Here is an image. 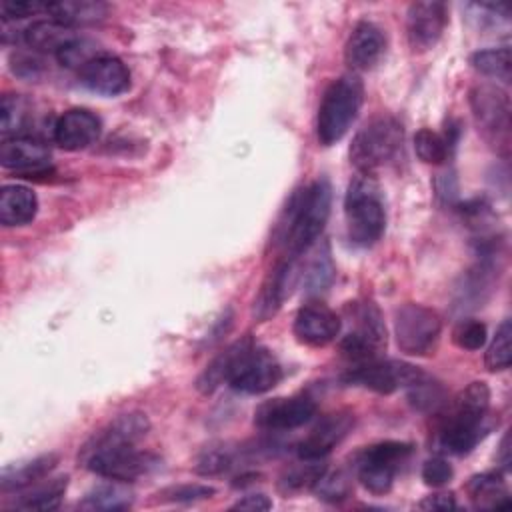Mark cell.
Listing matches in <instances>:
<instances>
[{"label": "cell", "mask_w": 512, "mask_h": 512, "mask_svg": "<svg viewBox=\"0 0 512 512\" xmlns=\"http://www.w3.org/2000/svg\"><path fill=\"white\" fill-rule=\"evenodd\" d=\"M148 426V418L140 412L114 418L82 446V466L116 482H132L152 472L160 460L136 448L138 440L146 436Z\"/></svg>", "instance_id": "obj_1"}, {"label": "cell", "mask_w": 512, "mask_h": 512, "mask_svg": "<svg viewBox=\"0 0 512 512\" xmlns=\"http://www.w3.org/2000/svg\"><path fill=\"white\" fill-rule=\"evenodd\" d=\"M224 380L238 392L264 394L282 380V368L270 350L244 338L206 366L198 378V388L208 394Z\"/></svg>", "instance_id": "obj_2"}, {"label": "cell", "mask_w": 512, "mask_h": 512, "mask_svg": "<svg viewBox=\"0 0 512 512\" xmlns=\"http://www.w3.org/2000/svg\"><path fill=\"white\" fill-rule=\"evenodd\" d=\"M332 188L326 180H314L298 190L278 222V242L288 258L306 254L320 238L330 216Z\"/></svg>", "instance_id": "obj_3"}, {"label": "cell", "mask_w": 512, "mask_h": 512, "mask_svg": "<svg viewBox=\"0 0 512 512\" xmlns=\"http://www.w3.org/2000/svg\"><path fill=\"white\" fill-rule=\"evenodd\" d=\"M490 406V390L484 382H470L454 400L440 430V444L446 452L464 456L484 434V418Z\"/></svg>", "instance_id": "obj_4"}, {"label": "cell", "mask_w": 512, "mask_h": 512, "mask_svg": "<svg viewBox=\"0 0 512 512\" xmlns=\"http://www.w3.org/2000/svg\"><path fill=\"white\" fill-rule=\"evenodd\" d=\"M344 216L348 238L358 246H370L384 234L386 208L378 184L366 176H356L346 190Z\"/></svg>", "instance_id": "obj_5"}, {"label": "cell", "mask_w": 512, "mask_h": 512, "mask_svg": "<svg viewBox=\"0 0 512 512\" xmlns=\"http://www.w3.org/2000/svg\"><path fill=\"white\" fill-rule=\"evenodd\" d=\"M362 100L364 86L354 74L340 76L326 88L316 118V136L322 146L336 144L350 130Z\"/></svg>", "instance_id": "obj_6"}, {"label": "cell", "mask_w": 512, "mask_h": 512, "mask_svg": "<svg viewBox=\"0 0 512 512\" xmlns=\"http://www.w3.org/2000/svg\"><path fill=\"white\" fill-rule=\"evenodd\" d=\"M404 140V130L398 118L382 114L366 122L350 144V162L360 174L370 176L392 162Z\"/></svg>", "instance_id": "obj_7"}, {"label": "cell", "mask_w": 512, "mask_h": 512, "mask_svg": "<svg viewBox=\"0 0 512 512\" xmlns=\"http://www.w3.org/2000/svg\"><path fill=\"white\" fill-rule=\"evenodd\" d=\"M412 454V444L384 440L364 448L358 454L356 470L362 486L372 494H386L400 470V464Z\"/></svg>", "instance_id": "obj_8"}, {"label": "cell", "mask_w": 512, "mask_h": 512, "mask_svg": "<svg viewBox=\"0 0 512 512\" xmlns=\"http://www.w3.org/2000/svg\"><path fill=\"white\" fill-rule=\"evenodd\" d=\"M346 312L352 328L340 344L344 356L354 360V364L378 358L380 350L386 346V328L378 308L372 302H350Z\"/></svg>", "instance_id": "obj_9"}, {"label": "cell", "mask_w": 512, "mask_h": 512, "mask_svg": "<svg viewBox=\"0 0 512 512\" xmlns=\"http://www.w3.org/2000/svg\"><path fill=\"white\" fill-rule=\"evenodd\" d=\"M442 320L436 310L422 304H402L394 312V336L402 352L412 356L428 354L440 336Z\"/></svg>", "instance_id": "obj_10"}, {"label": "cell", "mask_w": 512, "mask_h": 512, "mask_svg": "<svg viewBox=\"0 0 512 512\" xmlns=\"http://www.w3.org/2000/svg\"><path fill=\"white\" fill-rule=\"evenodd\" d=\"M470 104L474 110L476 124L482 134L496 144V148L506 150L510 140V100L508 94L492 84L476 86L470 94Z\"/></svg>", "instance_id": "obj_11"}, {"label": "cell", "mask_w": 512, "mask_h": 512, "mask_svg": "<svg viewBox=\"0 0 512 512\" xmlns=\"http://www.w3.org/2000/svg\"><path fill=\"white\" fill-rule=\"evenodd\" d=\"M416 370H418L416 366L406 362L370 358L364 362H356L344 374V382L364 386L378 394H392L404 388L410 382V378L416 374Z\"/></svg>", "instance_id": "obj_12"}, {"label": "cell", "mask_w": 512, "mask_h": 512, "mask_svg": "<svg viewBox=\"0 0 512 512\" xmlns=\"http://www.w3.org/2000/svg\"><path fill=\"white\" fill-rule=\"evenodd\" d=\"M448 24V8L444 2L426 0L414 2L406 12V34L414 50L432 48L444 34Z\"/></svg>", "instance_id": "obj_13"}, {"label": "cell", "mask_w": 512, "mask_h": 512, "mask_svg": "<svg viewBox=\"0 0 512 512\" xmlns=\"http://www.w3.org/2000/svg\"><path fill=\"white\" fill-rule=\"evenodd\" d=\"M314 414L316 402L306 396L274 398L256 408L254 424L262 430H294L310 422Z\"/></svg>", "instance_id": "obj_14"}, {"label": "cell", "mask_w": 512, "mask_h": 512, "mask_svg": "<svg viewBox=\"0 0 512 512\" xmlns=\"http://www.w3.org/2000/svg\"><path fill=\"white\" fill-rule=\"evenodd\" d=\"M0 164L20 176L50 172V150L30 136L6 138L0 146Z\"/></svg>", "instance_id": "obj_15"}, {"label": "cell", "mask_w": 512, "mask_h": 512, "mask_svg": "<svg viewBox=\"0 0 512 512\" xmlns=\"http://www.w3.org/2000/svg\"><path fill=\"white\" fill-rule=\"evenodd\" d=\"M80 82L102 96H118L130 88V72L126 64L112 54H98L78 70Z\"/></svg>", "instance_id": "obj_16"}, {"label": "cell", "mask_w": 512, "mask_h": 512, "mask_svg": "<svg viewBox=\"0 0 512 512\" xmlns=\"http://www.w3.org/2000/svg\"><path fill=\"white\" fill-rule=\"evenodd\" d=\"M340 316L324 304H306L296 312L294 336L306 346H326L340 334Z\"/></svg>", "instance_id": "obj_17"}, {"label": "cell", "mask_w": 512, "mask_h": 512, "mask_svg": "<svg viewBox=\"0 0 512 512\" xmlns=\"http://www.w3.org/2000/svg\"><path fill=\"white\" fill-rule=\"evenodd\" d=\"M354 428V416L350 412H336L316 424V428L296 446V454L302 460H324Z\"/></svg>", "instance_id": "obj_18"}, {"label": "cell", "mask_w": 512, "mask_h": 512, "mask_svg": "<svg viewBox=\"0 0 512 512\" xmlns=\"http://www.w3.org/2000/svg\"><path fill=\"white\" fill-rule=\"evenodd\" d=\"M384 52H386L384 30L374 22L362 20L352 28V32L346 40L344 58L352 70L366 72V70H372L380 62Z\"/></svg>", "instance_id": "obj_19"}, {"label": "cell", "mask_w": 512, "mask_h": 512, "mask_svg": "<svg viewBox=\"0 0 512 512\" xmlns=\"http://www.w3.org/2000/svg\"><path fill=\"white\" fill-rule=\"evenodd\" d=\"M100 128V118L94 112L86 108H72L58 118L52 128V138L54 144H58L60 148L76 152L96 142V138L100 136Z\"/></svg>", "instance_id": "obj_20"}, {"label": "cell", "mask_w": 512, "mask_h": 512, "mask_svg": "<svg viewBox=\"0 0 512 512\" xmlns=\"http://www.w3.org/2000/svg\"><path fill=\"white\" fill-rule=\"evenodd\" d=\"M294 278H296L294 258H288V256L268 272L252 306V316L258 322H264L278 312L286 294L290 292V286L294 284Z\"/></svg>", "instance_id": "obj_21"}, {"label": "cell", "mask_w": 512, "mask_h": 512, "mask_svg": "<svg viewBox=\"0 0 512 512\" xmlns=\"http://www.w3.org/2000/svg\"><path fill=\"white\" fill-rule=\"evenodd\" d=\"M38 212L36 194L22 184H6L0 192V222L4 226H24Z\"/></svg>", "instance_id": "obj_22"}, {"label": "cell", "mask_w": 512, "mask_h": 512, "mask_svg": "<svg viewBox=\"0 0 512 512\" xmlns=\"http://www.w3.org/2000/svg\"><path fill=\"white\" fill-rule=\"evenodd\" d=\"M46 14L50 16V20L74 28L104 20L108 14V4L100 0H60L48 2Z\"/></svg>", "instance_id": "obj_23"}, {"label": "cell", "mask_w": 512, "mask_h": 512, "mask_svg": "<svg viewBox=\"0 0 512 512\" xmlns=\"http://www.w3.org/2000/svg\"><path fill=\"white\" fill-rule=\"evenodd\" d=\"M56 462H58L56 454H44L34 460L4 468L2 476H0L2 492H14V490L20 492V490L34 486L36 482L44 480L52 472Z\"/></svg>", "instance_id": "obj_24"}, {"label": "cell", "mask_w": 512, "mask_h": 512, "mask_svg": "<svg viewBox=\"0 0 512 512\" xmlns=\"http://www.w3.org/2000/svg\"><path fill=\"white\" fill-rule=\"evenodd\" d=\"M74 36V28H68L54 20H38L22 30V40L34 52H52L54 56L66 46Z\"/></svg>", "instance_id": "obj_25"}, {"label": "cell", "mask_w": 512, "mask_h": 512, "mask_svg": "<svg viewBox=\"0 0 512 512\" xmlns=\"http://www.w3.org/2000/svg\"><path fill=\"white\" fill-rule=\"evenodd\" d=\"M408 394V402L418 410L426 414L438 412L446 404V390L444 386L432 378L430 374L416 370V374L410 378V382L404 386Z\"/></svg>", "instance_id": "obj_26"}, {"label": "cell", "mask_w": 512, "mask_h": 512, "mask_svg": "<svg viewBox=\"0 0 512 512\" xmlns=\"http://www.w3.org/2000/svg\"><path fill=\"white\" fill-rule=\"evenodd\" d=\"M66 488H68V476H56V478H50L42 484H34L30 486L28 492H24L20 496V500L16 502V508H22V510H40V512H50V510H56L66 494Z\"/></svg>", "instance_id": "obj_27"}, {"label": "cell", "mask_w": 512, "mask_h": 512, "mask_svg": "<svg viewBox=\"0 0 512 512\" xmlns=\"http://www.w3.org/2000/svg\"><path fill=\"white\" fill-rule=\"evenodd\" d=\"M468 494L478 508H500L510 504L500 472H484L470 478Z\"/></svg>", "instance_id": "obj_28"}, {"label": "cell", "mask_w": 512, "mask_h": 512, "mask_svg": "<svg viewBox=\"0 0 512 512\" xmlns=\"http://www.w3.org/2000/svg\"><path fill=\"white\" fill-rule=\"evenodd\" d=\"M132 500H134L132 492L114 480V484H100L92 488L80 502V508L116 512V510L130 508Z\"/></svg>", "instance_id": "obj_29"}, {"label": "cell", "mask_w": 512, "mask_h": 512, "mask_svg": "<svg viewBox=\"0 0 512 512\" xmlns=\"http://www.w3.org/2000/svg\"><path fill=\"white\" fill-rule=\"evenodd\" d=\"M326 472V466L322 464V460H302L300 464L288 468L282 476H280V490L284 494H292V492H300L306 488H314V484L318 482V478Z\"/></svg>", "instance_id": "obj_30"}, {"label": "cell", "mask_w": 512, "mask_h": 512, "mask_svg": "<svg viewBox=\"0 0 512 512\" xmlns=\"http://www.w3.org/2000/svg\"><path fill=\"white\" fill-rule=\"evenodd\" d=\"M334 262L330 258V250L328 246L324 244L322 248H318L314 252V258L308 262L304 274H302V280H304V286L308 292H322L326 290L332 280H334Z\"/></svg>", "instance_id": "obj_31"}, {"label": "cell", "mask_w": 512, "mask_h": 512, "mask_svg": "<svg viewBox=\"0 0 512 512\" xmlns=\"http://www.w3.org/2000/svg\"><path fill=\"white\" fill-rule=\"evenodd\" d=\"M470 64L484 76L508 82L510 80V48H490L474 52Z\"/></svg>", "instance_id": "obj_32"}, {"label": "cell", "mask_w": 512, "mask_h": 512, "mask_svg": "<svg viewBox=\"0 0 512 512\" xmlns=\"http://www.w3.org/2000/svg\"><path fill=\"white\" fill-rule=\"evenodd\" d=\"M414 150L422 162L438 166L448 160L450 144H448L446 136H442L430 128H420L414 134Z\"/></svg>", "instance_id": "obj_33"}, {"label": "cell", "mask_w": 512, "mask_h": 512, "mask_svg": "<svg viewBox=\"0 0 512 512\" xmlns=\"http://www.w3.org/2000/svg\"><path fill=\"white\" fill-rule=\"evenodd\" d=\"M484 362L490 372H500L510 366V362H512V324H510V320H504L498 326V330L486 350Z\"/></svg>", "instance_id": "obj_34"}, {"label": "cell", "mask_w": 512, "mask_h": 512, "mask_svg": "<svg viewBox=\"0 0 512 512\" xmlns=\"http://www.w3.org/2000/svg\"><path fill=\"white\" fill-rule=\"evenodd\" d=\"M0 128L4 138L12 134L14 136H22L20 132L26 126L28 120V104L24 102L22 96L18 94H4L2 102H0Z\"/></svg>", "instance_id": "obj_35"}, {"label": "cell", "mask_w": 512, "mask_h": 512, "mask_svg": "<svg viewBox=\"0 0 512 512\" xmlns=\"http://www.w3.org/2000/svg\"><path fill=\"white\" fill-rule=\"evenodd\" d=\"M98 54H102L96 46V42L82 38V36H74L66 46L60 48V52L56 54V60L60 66L64 68H84L92 58H96Z\"/></svg>", "instance_id": "obj_36"}, {"label": "cell", "mask_w": 512, "mask_h": 512, "mask_svg": "<svg viewBox=\"0 0 512 512\" xmlns=\"http://www.w3.org/2000/svg\"><path fill=\"white\" fill-rule=\"evenodd\" d=\"M234 462H236V452L230 446H226V444L210 446L200 454V458L196 462V472L204 474V476H214V474H220V472L232 468Z\"/></svg>", "instance_id": "obj_37"}, {"label": "cell", "mask_w": 512, "mask_h": 512, "mask_svg": "<svg viewBox=\"0 0 512 512\" xmlns=\"http://www.w3.org/2000/svg\"><path fill=\"white\" fill-rule=\"evenodd\" d=\"M314 490L318 494L320 500L326 502H340L344 498H348V494L352 492V480L346 472L336 470V472H324L318 482L314 484Z\"/></svg>", "instance_id": "obj_38"}, {"label": "cell", "mask_w": 512, "mask_h": 512, "mask_svg": "<svg viewBox=\"0 0 512 512\" xmlns=\"http://www.w3.org/2000/svg\"><path fill=\"white\" fill-rule=\"evenodd\" d=\"M452 340L462 350H480L486 344V326L480 320H460L452 330Z\"/></svg>", "instance_id": "obj_39"}, {"label": "cell", "mask_w": 512, "mask_h": 512, "mask_svg": "<svg viewBox=\"0 0 512 512\" xmlns=\"http://www.w3.org/2000/svg\"><path fill=\"white\" fill-rule=\"evenodd\" d=\"M454 476V470L450 466V462L442 456H434L430 460L424 462L422 466V480L432 486V488H440L444 484H448Z\"/></svg>", "instance_id": "obj_40"}, {"label": "cell", "mask_w": 512, "mask_h": 512, "mask_svg": "<svg viewBox=\"0 0 512 512\" xmlns=\"http://www.w3.org/2000/svg\"><path fill=\"white\" fill-rule=\"evenodd\" d=\"M40 12H46V4L38 0H2L0 2V14L4 22L28 18Z\"/></svg>", "instance_id": "obj_41"}, {"label": "cell", "mask_w": 512, "mask_h": 512, "mask_svg": "<svg viewBox=\"0 0 512 512\" xmlns=\"http://www.w3.org/2000/svg\"><path fill=\"white\" fill-rule=\"evenodd\" d=\"M212 494H214V488H212V486L184 484V486L168 488L162 496H164V500H170V502H194V500L210 498Z\"/></svg>", "instance_id": "obj_42"}, {"label": "cell", "mask_w": 512, "mask_h": 512, "mask_svg": "<svg viewBox=\"0 0 512 512\" xmlns=\"http://www.w3.org/2000/svg\"><path fill=\"white\" fill-rule=\"evenodd\" d=\"M40 64L42 62L30 54H18L16 58H12V70L22 78H36L42 68Z\"/></svg>", "instance_id": "obj_43"}, {"label": "cell", "mask_w": 512, "mask_h": 512, "mask_svg": "<svg viewBox=\"0 0 512 512\" xmlns=\"http://www.w3.org/2000/svg\"><path fill=\"white\" fill-rule=\"evenodd\" d=\"M418 506L422 510H450V508H456V500H454V494L450 492H438V494L426 496Z\"/></svg>", "instance_id": "obj_44"}, {"label": "cell", "mask_w": 512, "mask_h": 512, "mask_svg": "<svg viewBox=\"0 0 512 512\" xmlns=\"http://www.w3.org/2000/svg\"><path fill=\"white\" fill-rule=\"evenodd\" d=\"M232 508L234 510H270L272 502L264 494H250L240 498Z\"/></svg>", "instance_id": "obj_45"}]
</instances>
